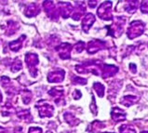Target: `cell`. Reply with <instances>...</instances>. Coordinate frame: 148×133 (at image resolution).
<instances>
[{
  "label": "cell",
  "instance_id": "37",
  "mask_svg": "<svg viewBox=\"0 0 148 133\" xmlns=\"http://www.w3.org/2000/svg\"><path fill=\"white\" fill-rule=\"evenodd\" d=\"M13 133H23V131H22V128H20V127L16 128L15 130H13Z\"/></svg>",
  "mask_w": 148,
  "mask_h": 133
},
{
  "label": "cell",
  "instance_id": "38",
  "mask_svg": "<svg viewBox=\"0 0 148 133\" xmlns=\"http://www.w3.org/2000/svg\"><path fill=\"white\" fill-rule=\"evenodd\" d=\"M0 133H6V128L0 127Z\"/></svg>",
  "mask_w": 148,
  "mask_h": 133
},
{
  "label": "cell",
  "instance_id": "25",
  "mask_svg": "<svg viewBox=\"0 0 148 133\" xmlns=\"http://www.w3.org/2000/svg\"><path fill=\"white\" fill-rule=\"evenodd\" d=\"M93 88H94V90L96 91V93L98 94V96L99 97H103L104 96V86L103 84H101L99 82H96L93 84Z\"/></svg>",
  "mask_w": 148,
  "mask_h": 133
},
{
  "label": "cell",
  "instance_id": "31",
  "mask_svg": "<svg viewBox=\"0 0 148 133\" xmlns=\"http://www.w3.org/2000/svg\"><path fill=\"white\" fill-rule=\"evenodd\" d=\"M141 11L143 13H148V1H143L141 3Z\"/></svg>",
  "mask_w": 148,
  "mask_h": 133
},
{
  "label": "cell",
  "instance_id": "41",
  "mask_svg": "<svg viewBox=\"0 0 148 133\" xmlns=\"http://www.w3.org/2000/svg\"><path fill=\"white\" fill-rule=\"evenodd\" d=\"M47 133H52V132H51V131H48Z\"/></svg>",
  "mask_w": 148,
  "mask_h": 133
},
{
  "label": "cell",
  "instance_id": "20",
  "mask_svg": "<svg viewBox=\"0 0 148 133\" xmlns=\"http://www.w3.org/2000/svg\"><path fill=\"white\" fill-rule=\"evenodd\" d=\"M17 115L20 119L23 120L25 122H31L33 120V117L30 114V111L27 109H21L17 112Z\"/></svg>",
  "mask_w": 148,
  "mask_h": 133
},
{
  "label": "cell",
  "instance_id": "13",
  "mask_svg": "<svg viewBox=\"0 0 148 133\" xmlns=\"http://www.w3.org/2000/svg\"><path fill=\"white\" fill-rule=\"evenodd\" d=\"M59 10L62 18L67 19L73 12V6L68 2H59Z\"/></svg>",
  "mask_w": 148,
  "mask_h": 133
},
{
  "label": "cell",
  "instance_id": "8",
  "mask_svg": "<svg viewBox=\"0 0 148 133\" xmlns=\"http://www.w3.org/2000/svg\"><path fill=\"white\" fill-rule=\"evenodd\" d=\"M49 94L50 97L54 99L55 104L57 105H61L62 101H63V98H64V89L62 87H55L52 88L50 90H49Z\"/></svg>",
  "mask_w": 148,
  "mask_h": 133
},
{
  "label": "cell",
  "instance_id": "3",
  "mask_svg": "<svg viewBox=\"0 0 148 133\" xmlns=\"http://www.w3.org/2000/svg\"><path fill=\"white\" fill-rule=\"evenodd\" d=\"M145 23L140 20L132 21L130 26L128 27L127 36H128L130 39H134V38L142 36L143 32H145Z\"/></svg>",
  "mask_w": 148,
  "mask_h": 133
},
{
  "label": "cell",
  "instance_id": "26",
  "mask_svg": "<svg viewBox=\"0 0 148 133\" xmlns=\"http://www.w3.org/2000/svg\"><path fill=\"white\" fill-rule=\"evenodd\" d=\"M119 133H136V128L132 125H122L119 128Z\"/></svg>",
  "mask_w": 148,
  "mask_h": 133
},
{
  "label": "cell",
  "instance_id": "18",
  "mask_svg": "<svg viewBox=\"0 0 148 133\" xmlns=\"http://www.w3.org/2000/svg\"><path fill=\"white\" fill-rule=\"evenodd\" d=\"M139 101V97L138 96H134V95H126L120 100V104H123L127 107H130L133 105L134 104Z\"/></svg>",
  "mask_w": 148,
  "mask_h": 133
},
{
  "label": "cell",
  "instance_id": "33",
  "mask_svg": "<svg viewBox=\"0 0 148 133\" xmlns=\"http://www.w3.org/2000/svg\"><path fill=\"white\" fill-rule=\"evenodd\" d=\"M90 110L92 111V113H93L94 114H97V107L95 105V101H94V97L92 96V102L90 104Z\"/></svg>",
  "mask_w": 148,
  "mask_h": 133
},
{
  "label": "cell",
  "instance_id": "28",
  "mask_svg": "<svg viewBox=\"0 0 148 133\" xmlns=\"http://www.w3.org/2000/svg\"><path fill=\"white\" fill-rule=\"evenodd\" d=\"M104 127V125L100 121H95L93 123H91L90 124V130L91 128V130L92 131H94V130H101V128H103Z\"/></svg>",
  "mask_w": 148,
  "mask_h": 133
},
{
  "label": "cell",
  "instance_id": "24",
  "mask_svg": "<svg viewBox=\"0 0 148 133\" xmlns=\"http://www.w3.org/2000/svg\"><path fill=\"white\" fill-rule=\"evenodd\" d=\"M32 92L28 89H24L22 91V100L23 101L24 104H30V101L32 100Z\"/></svg>",
  "mask_w": 148,
  "mask_h": 133
},
{
  "label": "cell",
  "instance_id": "6",
  "mask_svg": "<svg viewBox=\"0 0 148 133\" xmlns=\"http://www.w3.org/2000/svg\"><path fill=\"white\" fill-rule=\"evenodd\" d=\"M36 108L38 110L40 117H51L53 115V106L47 101H39L36 104Z\"/></svg>",
  "mask_w": 148,
  "mask_h": 133
},
{
  "label": "cell",
  "instance_id": "30",
  "mask_svg": "<svg viewBox=\"0 0 148 133\" xmlns=\"http://www.w3.org/2000/svg\"><path fill=\"white\" fill-rule=\"evenodd\" d=\"M84 48H85V43L82 42V41H80V42L77 43V44L75 45V51H77V53L82 52Z\"/></svg>",
  "mask_w": 148,
  "mask_h": 133
},
{
  "label": "cell",
  "instance_id": "17",
  "mask_svg": "<svg viewBox=\"0 0 148 133\" xmlns=\"http://www.w3.org/2000/svg\"><path fill=\"white\" fill-rule=\"evenodd\" d=\"M40 12V10L38 6L36 4H30L26 7V10L24 11V14L26 17H29V18H32V17L36 16Z\"/></svg>",
  "mask_w": 148,
  "mask_h": 133
},
{
  "label": "cell",
  "instance_id": "22",
  "mask_svg": "<svg viewBox=\"0 0 148 133\" xmlns=\"http://www.w3.org/2000/svg\"><path fill=\"white\" fill-rule=\"evenodd\" d=\"M64 119H65V121L71 126H77L79 123V120L75 117L73 114L68 113V112L64 114Z\"/></svg>",
  "mask_w": 148,
  "mask_h": 133
},
{
  "label": "cell",
  "instance_id": "15",
  "mask_svg": "<svg viewBox=\"0 0 148 133\" xmlns=\"http://www.w3.org/2000/svg\"><path fill=\"white\" fill-rule=\"evenodd\" d=\"M95 23V16L92 13H88L82 21V29L85 33H88L91 25Z\"/></svg>",
  "mask_w": 148,
  "mask_h": 133
},
{
  "label": "cell",
  "instance_id": "27",
  "mask_svg": "<svg viewBox=\"0 0 148 133\" xmlns=\"http://www.w3.org/2000/svg\"><path fill=\"white\" fill-rule=\"evenodd\" d=\"M23 68V65H22V61H21L20 59H15V61L12 62V65H11V71L12 73H17L19 72L21 69Z\"/></svg>",
  "mask_w": 148,
  "mask_h": 133
},
{
  "label": "cell",
  "instance_id": "14",
  "mask_svg": "<svg viewBox=\"0 0 148 133\" xmlns=\"http://www.w3.org/2000/svg\"><path fill=\"white\" fill-rule=\"evenodd\" d=\"M127 114L124 110H122L118 107H115L111 111V117L115 122H121L126 120Z\"/></svg>",
  "mask_w": 148,
  "mask_h": 133
},
{
  "label": "cell",
  "instance_id": "7",
  "mask_svg": "<svg viewBox=\"0 0 148 133\" xmlns=\"http://www.w3.org/2000/svg\"><path fill=\"white\" fill-rule=\"evenodd\" d=\"M72 49H73V46L69 44V43H62V44H60L56 48L59 56L62 60L70 59Z\"/></svg>",
  "mask_w": 148,
  "mask_h": 133
},
{
  "label": "cell",
  "instance_id": "10",
  "mask_svg": "<svg viewBox=\"0 0 148 133\" xmlns=\"http://www.w3.org/2000/svg\"><path fill=\"white\" fill-rule=\"evenodd\" d=\"M105 48H106L105 42L101 40H92L88 43L87 51L88 54H94L96 52H98L99 50L103 49Z\"/></svg>",
  "mask_w": 148,
  "mask_h": 133
},
{
  "label": "cell",
  "instance_id": "19",
  "mask_svg": "<svg viewBox=\"0 0 148 133\" xmlns=\"http://www.w3.org/2000/svg\"><path fill=\"white\" fill-rule=\"evenodd\" d=\"M26 38V36H25L24 35L22 36L20 38H18L17 40L15 41H11L10 42V44H8V47H10V49L14 51V52H16V51H18L21 48H22V45H23V41Z\"/></svg>",
  "mask_w": 148,
  "mask_h": 133
},
{
  "label": "cell",
  "instance_id": "21",
  "mask_svg": "<svg viewBox=\"0 0 148 133\" xmlns=\"http://www.w3.org/2000/svg\"><path fill=\"white\" fill-rule=\"evenodd\" d=\"M19 29V24L15 23L13 21H8V26H7V35L8 36H11L13 34L16 33L17 30Z\"/></svg>",
  "mask_w": 148,
  "mask_h": 133
},
{
  "label": "cell",
  "instance_id": "16",
  "mask_svg": "<svg viewBox=\"0 0 148 133\" xmlns=\"http://www.w3.org/2000/svg\"><path fill=\"white\" fill-rule=\"evenodd\" d=\"M86 11V7L84 5V2H81V5H77L75 10L72 12V18L75 21H78L83 16Z\"/></svg>",
  "mask_w": 148,
  "mask_h": 133
},
{
  "label": "cell",
  "instance_id": "5",
  "mask_svg": "<svg viewBox=\"0 0 148 133\" xmlns=\"http://www.w3.org/2000/svg\"><path fill=\"white\" fill-rule=\"evenodd\" d=\"M38 56L36 53H27L25 55V62L27 64L29 72L33 77L37 75V69L36 66L38 65Z\"/></svg>",
  "mask_w": 148,
  "mask_h": 133
},
{
  "label": "cell",
  "instance_id": "29",
  "mask_svg": "<svg viewBox=\"0 0 148 133\" xmlns=\"http://www.w3.org/2000/svg\"><path fill=\"white\" fill-rule=\"evenodd\" d=\"M72 82H73L74 84L85 85V84H87V79H85V78H81V77H77V76H73Z\"/></svg>",
  "mask_w": 148,
  "mask_h": 133
},
{
  "label": "cell",
  "instance_id": "36",
  "mask_svg": "<svg viewBox=\"0 0 148 133\" xmlns=\"http://www.w3.org/2000/svg\"><path fill=\"white\" fill-rule=\"evenodd\" d=\"M88 6H90V8H95L96 7V4H97V1H88Z\"/></svg>",
  "mask_w": 148,
  "mask_h": 133
},
{
  "label": "cell",
  "instance_id": "12",
  "mask_svg": "<svg viewBox=\"0 0 148 133\" xmlns=\"http://www.w3.org/2000/svg\"><path fill=\"white\" fill-rule=\"evenodd\" d=\"M118 72V67L113 64H103V70H101V77L103 79H107L112 77Z\"/></svg>",
  "mask_w": 148,
  "mask_h": 133
},
{
  "label": "cell",
  "instance_id": "34",
  "mask_svg": "<svg viewBox=\"0 0 148 133\" xmlns=\"http://www.w3.org/2000/svg\"><path fill=\"white\" fill-rule=\"evenodd\" d=\"M73 97L75 100H78V99L81 98V92H80V90H78V89H75L74 94H73Z\"/></svg>",
  "mask_w": 148,
  "mask_h": 133
},
{
  "label": "cell",
  "instance_id": "32",
  "mask_svg": "<svg viewBox=\"0 0 148 133\" xmlns=\"http://www.w3.org/2000/svg\"><path fill=\"white\" fill-rule=\"evenodd\" d=\"M28 133H42V128L38 127H32L29 128Z\"/></svg>",
  "mask_w": 148,
  "mask_h": 133
},
{
  "label": "cell",
  "instance_id": "23",
  "mask_svg": "<svg viewBox=\"0 0 148 133\" xmlns=\"http://www.w3.org/2000/svg\"><path fill=\"white\" fill-rule=\"evenodd\" d=\"M138 4H139L138 1H129L125 6V10L130 14L134 13V12H136L138 8Z\"/></svg>",
  "mask_w": 148,
  "mask_h": 133
},
{
  "label": "cell",
  "instance_id": "2",
  "mask_svg": "<svg viewBox=\"0 0 148 133\" xmlns=\"http://www.w3.org/2000/svg\"><path fill=\"white\" fill-rule=\"evenodd\" d=\"M101 67V64L100 62L93 61V62H88L82 64H78V65L75 66V70L79 74H86V73L91 72L92 74H94L96 75H100Z\"/></svg>",
  "mask_w": 148,
  "mask_h": 133
},
{
  "label": "cell",
  "instance_id": "40",
  "mask_svg": "<svg viewBox=\"0 0 148 133\" xmlns=\"http://www.w3.org/2000/svg\"><path fill=\"white\" fill-rule=\"evenodd\" d=\"M142 133H148V130H143L142 131Z\"/></svg>",
  "mask_w": 148,
  "mask_h": 133
},
{
  "label": "cell",
  "instance_id": "39",
  "mask_svg": "<svg viewBox=\"0 0 148 133\" xmlns=\"http://www.w3.org/2000/svg\"><path fill=\"white\" fill-rule=\"evenodd\" d=\"M2 101V94H1V92H0V102Z\"/></svg>",
  "mask_w": 148,
  "mask_h": 133
},
{
  "label": "cell",
  "instance_id": "42",
  "mask_svg": "<svg viewBox=\"0 0 148 133\" xmlns=\"http://www.w3.org/2000/svg\"><path fill=\"white\" fill-rule=\"evenodd\" d=\"M104 133H112V132H104Z\"/></svg>",
  "mask_w": 148,
  "mask_h": 133
},
{
  "label": "cell",
  "instance_id": "9",
  "mask_svg": "<svg viewBox=\"0 0 148 133\" xmlns=\"http://www.w3.org/2000/svg\"><path fill=\"white\" fill-rule=\"evenodd\" d=\"M43 8L45 12L51 20H58L59 12L52 1H45L43 3Z\"/></svg>",
  "mask_w": 148,
  "mask_h": 133
},
{
  "label": "cell",
  "instance_id": "35",
  "mask_svg": "<svg viewBox=\"0 0 148 133\" xmlns=\"http://www.w3.org/2000/svg\"><path fill=\"white\" fill-rule=\"evenodd\" d=\"M130 71H132V73H136V71H137L136 65H135L134 63H130Z\"/></svg>",
  "mask_w": 148,
  "mask_h": 133
},
{
  "label": "cell",
  "instance_id": "11",
  "mask_svg": "<svg viewBox=\"0 0 148 133\" xmlns=\"http://www.w3.org/2000/svg\"><path fill=\"white\" fill-rule=\"evenodd\" d=\"M65 72L62 69H58L55 71H51L48 75V81L49 83H60L64 79Z\"/></svg>",
  "mask_w": 148,
  "mask_h": 133
},
{
  "label": "cell",
  "instance_id": "4",
  "mask_svg": "<svg viewBox=\"0 0 148 133\" xmlns=\"http://www.w3.org/2000/svg\"><path fill=\"white\" fill-rule=\"evenodd\" d=\"M112 10V2L111 1H105L101 3L100 7L97 10V14L99 18L103 21H112L113 14L111 12Z\"/></svg>",
  "mask_w": 148,
  "mask_h": 133
},
{
  "label": "cell",
  "instance_id": "1",
  "mask_svg": "<svg viewBox=\"0 0 148 133\" xmlns=\"http://www.w3.org/2000/svg\"><path fill=\"white\" fill-rule=\"evenodd\" d=\"M113 20L114 21L112 25L106 26L108 30V35L113 37H119L124 31L126 18L125 17H116V18Z\"/></svg>",
  "mask_w": 148,
  "mask_h": 133
}]
</instances>
